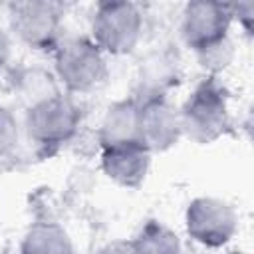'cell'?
<instances>
[{"instance_id": "6da1fadb", "label": "cell", "mask_w": 254, "mask_h": 254, "mask_svg": "<svg viewBox=\"0 0 254 254\" xmlns=\"http://www.w3.org/2000/svg\"><path fill=\"white\" fill-rule=\"evenodd\" d=\"M101 46L111 52H127L135 44L139 14L131 4H103L93 22Z\"/></svg>"}, {"instance_id": "7a4b0ae2", "label": "cell", "mask_w": 254, "mask_h": 254, "mask_svg": "<svg viewBox=\"0 0 254 254\" xmlns=\"http://www.w3.org/2000/svg\"><path fill=\"white\" fill-rule=\"evenodd\" d=\"M185 127L198 141H208L224 127V99L212 85H202L185 107Z\"/></svg>"}, {"instance_id": "3957f363", "label": "cell", "mask_w": 254, "mask_h": 254, "mask_svg": "<svg viewBox=\"0 0 254 254\" xmlns=\"http://www.w3.org/2000/svg\"><path fill=\"white\" fill-rule=\"evenodd\" d=\"M234 230V214L232 210L210 198L194 200L189 208V232L210 246L224 244Z\"/></svg>"}, {"instance_id": "277c9868", "label": "cell", "mask_w": 254, "mask_h": 254, "mask_svg": "<svg viewBox=\"0 0 254 254\" xmlns=\"http://www.w3.org/2000/svg\"><path fill=\"white\" fill-rule=\"evenodd\" d=\"M226 26H228V14L224 6L198 2V4H190L187 10L185 34L189 44L196 46L198 50H206L222 42Z\"/></svg>"}, {"instance_id": "5b68a950", "label": "cell", "mask_w": 254, "mask_h": 254, "mask_svg": "<svg viewBox=\"0 0 254 254\" xmlns=\"http://www.w3.org/2000/svg\"><path fill=\"white\" fill-rule=\"evenodd\" d=\"M60 73L73 89H85L93 85L103 73V62L97 50L85 42H73L65 46L58 62Z\"/></svg>"}, {"instance_id": "8992f818", "label": "cell", "mask_w": 254, "mask_h": 254, "mask_svg": "<svg viewBox=\"0 0 254 254\" xmlns=\"http://www.w3.org/2000/svg\"><path fill=\"white\" fill-rule=\"evenodd\" d=\"M147 147L139 141L111 143L103 155V167L109 177L123 185H137L147 171Z\"/></svg>"}, {"instance_id": "52a82bcc", "label": "cell", "mask_w": 254, "mask_h": 254, "mask_svg": "<svg viewBox=\"0 0 254 254\" xmlns=\"http://www.w3.org/2000/svg\"><path fill=\"white\" fill-rule=\"evenodd\" d=\"M75 109L62 99L40 103L30 115V133L40 141H62L75 125Z\"/></svg>"}, {"instance_id": "ba28073f", "label": "cell", "mask_w": 254, "mask_h": 254, "mask_svg": "<svg viewBox=\"0 0 254 254\" xmlns=\"http://www.w3.org/2000/svg\"><path fill=\"white\" fill-rule=\"evenodd\" d=\"M137 127L141 137L147 141L145 147H167L173 139H177V117L165 103L149 105L137 117Z\"/></svg>"}, {"instance_id": "9c48e42d", "label": "cell", "mask_w": 254, "mask_h": 254, "mask_svg": "<svg viewBox=\"0 0 254 254\" xmlns=\"http://www.w3.org/2000/svg\"><path fill=\"white\" fill-rule=\"evenodd\" d=\"M14 26H18L20 34L30 42H42L50 34H54L56 18L44 4H24L16 8Z\"/></svg>"}, {"instance_id": "30bf717a", "label": "cell", "mask_w": 254, "mask_h": 254, "mask_svg": "<svg viewBox=\"0 0 254 254\" xmlns=\"http://www.w3.org/2000/svg\"><path fill=\"white\" fill-rule=\"evenodd\" d=\"M26 254H69V244L65 234L56 226L34 228L24 244Z\"/></svg>"}, {"instance_id": "8fae6325", "label": "cell", "mask_w": 254, "mask_h": 254, "mask_svg": "<svg viewBox=\"0 0 254 254\" xmlns=\"http://www.w3.org/2000/svg\"><path fill=\"white\" fill-rule=\"evenodd\" d=\"M135 246L139 254H179L177 238L157 224H149Z\"/></svg>"}, {"instance_id": "7c38bea8", "label": "cell", "mask_w": 254, "mask_h": 254, "mask_svg": "<svg viewBox=\"0 0 254 254\" xmlns=\"http://www.w3.org/2000/svg\"><path fill=\"white\" fill-rule=\"evenodd\" d=\"M137 129V115L133 113L131 105H119L109 113V119L105 123V133H107V145L111 143H121V141H133L131 133Z\"/></svg>"}, {"instance_id": "4fadbf2b", "label": "cell", "mask_w": 254, "mask_h": 254, "mask_svg": "<svg viewBox=\"0 0 254 254\" xmlns=\"http://www.w3.org/2000/svg\"><path fill=\"white\" fill-rule=\"evenodd\" d=\"M12 137H14V125H12V119L0 109V151L12 145V143H10Z\"/></svg>"}, {"instance_id": "5bb4252c", "label": "cell", "mask_w": 254, "mask_h": 254, "mask_svg": "<svg viewBox=\"0 0 254 254\" xmlns=\"http://www.w3.org/2000/svg\"><path fill=\"white\" fill-rule=\"evenodd\" d=\"M103 254H139L135 244H125V242H115L103 250Z\"/></svg>"}]
</instances>
